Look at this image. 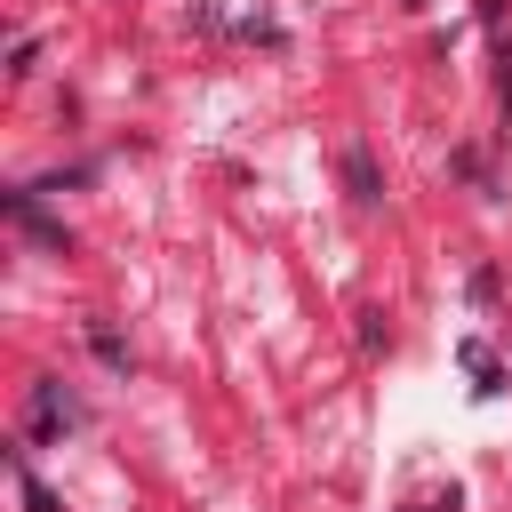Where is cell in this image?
<instances>
[{"instance_id": "6da1fadb", "label": "cell", "mask_w": 512, "mask_h": 512, "mask_svg": "<svg viewBox=\"0 0 512 512\" xmlns=\"http://www.w3.org/2000/svg\"><path fill=\"white\" fill-rule=\"evenodd\" d=\"M24 424H32V440H64V432L80 424V408H72V392H64L56 376H40V384L24 392Z\"/></svg>"}, {"instance_id": "7a4b0ae2", "label": "cell", "mask_w": 512, "mask_h": 512, "mask_svg": "<svg viewBox=\"0 0 512 512\" xmlns=\"http://www.w3.org/2000/svg\"><path fill=\"white\" fill-rule=\"evenodd\" d=\"M344 184H352V200H376V192H384V184H376V160H368L360 144L344 152Z\"/></svg>"}, {"instance_id": "3957f363", "label": "cell", "mask_w": 512, "mask_h": 512, "mask_svg": "<svg viewBox=\"0 0 512 512\" xmlns=\"http://www.w3.org/2000/svg\"><path fill=\"white\" fill-rule=\"evenodd\" d=\"M16 488H24V512H56V496L32 480V464H16Z\"/></svg>"}]
</instances>
